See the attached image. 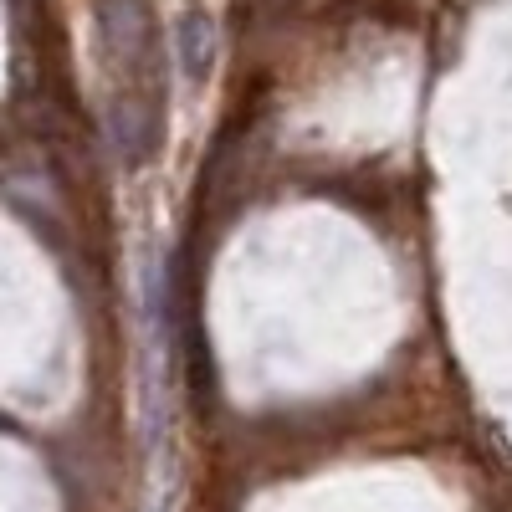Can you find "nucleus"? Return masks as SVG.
Returning <instances> with one entry per match:
<instances>
[{"instance_id":"obj_1","label":"nucleus","mask_w":512,"mask_h":512,"mask_svg":"<svg viewBox=\"0 0 512 512\" xmlns=\"http://www.w3.org/2000/svg\"><path fill=\"white\" fill-rule=\"evenodd\" d=\"M93 41L108 98V139L123 169H144L164 149L169 128V57L164 26L149 0H98Z\"/></svg>"},{"instance_id":"obj_2","label":"nucleus","mask_w":512,"mask_h":512,"mask_svg":"<svg viewBox=\"0 0 512 512\" xmlns=\"http://www.w3.org/2000/svg\"><path fill=\"white\" fill-rule=\"evenodd\" d=\"M216 52H221L216 21H210L205 11H185V16L175 21V67L185 72L190 88H200V82L210 77V67H216Z\"/></svg>"}]
</instances>
